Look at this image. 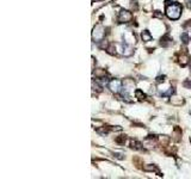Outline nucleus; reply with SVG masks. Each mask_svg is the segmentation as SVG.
Returning a JSON list of instances; mask_svg holds the SVG:
<instances>
[{
  "label": "nucleus",
  "instance_id": "nucleus-18",
  "mask_svg": "<svg viewBox=\"0 0 191 179\" xmlns=\"http://www.w3.org/2000/svg\"><path fill=\"white\" fill-rule=\"evenodd\" d=\"M92 87H93L95 90H97L98 92H100V91H102V87H100L98 84H95V83H92Z\"/></svg>",
  "mask_w": 191,
  "mask_h": 179
},
{
  "label": "nucleus",
  "instance_id": "nucleus-15",
  "mask_svg": "<svg viewBox=\"0 0 191 179\" xmlns=\"http://www.w3.org/2000/svg\"><path fill=\"white\" fill-rule=\"evenodd\" d=\"M130 145H131V146H130L131 148H135V149L141 148V143H140V142H137V141H134V140H131Z\"/></svg>",
  "mask_w": 191,
  "mask_h": 179
},
{
  "label": "nucleus",
  "instance_id": "nucleus-11",
  "mask_svg": "<svg viewBox=\"0 0 191 179\" xmlns=\"http://www.w3.org/2000/svg\"><path fill=\"white\" fill-rule=\"evenodd\" d=\"M135 97H136L139 100H145V99H146V94L143 93L142 90H136V91H135Z\"/></svg>",
  "mask_w": 191,
  "mask_h": 179
},
{
  "label": "nucleus",
  "instance_id": "nucleus-19",
  "mask_svg": "<svg viewBox=\"0 0 191 179\" xmlns=\"http://www.w3.org/2000/svg\"><path fill=\"white\" fill-rule=\"evenodd\" d=\"M154 17H158V18H162V13H160V11H155V12H154Z\"/></svg>",
  "mask_w": 191,
  "mask_h": 179
},
{
  "label": "nucleus",
  "instance_id": "nucleus-14",
  "mask_svg": "<svg viewBox=\"0 0 191 179\" xmlns=\"http://www.w3.org/2000/svg\"><path fill=\"white\" fill-rule=\"evenodd\" d=\"M180 39L183 41V43H188V42H189V39H190L189 33H188V32H183V33H182V36H180Z\"/></svg>",
  "mask_w": 191,
  "mask_h": 179
},
{
  "label": "nucleus",
  "instance_id": "nucleus-21",
  "mask_svg": "<svg viewBox=\"0 0 191 179\" xmlns=\"http://www.w3.org/2000/svg\"><path fill=\"white\" fill-rule=\"evenodd\" d=\"M189 1H191V0H189Z\"/></svg>",
  "mask_w": 191,
  "mask_h": 179
},
{
  "label": "nucleus",
  "instance_id": "nucleus-2",
  "mask_svg": "<svg viewBox=\"0 0 191 179\" xmlns=\"http://www.w3.org/2000/svg\"><path fill=\"white\" fill-rule=\"evenodd\" d=\"M105 37V28L100 24L96 25L92 31V38L95 42H102Z\"/></svg>",
  "mask_w": 191,
  "mask_h": 179
},
{
  "label": "nucleus",
  "instance_id": "nucleus-6",
  "mask_svg": "<svg viewBox=\"0 0 191 179\" xmlns=\"http://www.w3.org/2000/svg\"><path fill=\"white\" fill-rule=\"evenodd\" d=\"M161 46L162 47H168V46H171L172 44V39L170 38V35H165V36H162L161 37Z\"/></svg>",
  "mask_w": 191,
  "mask_h": 179
},
{
  "label": "nucleus",
  "instance_id": "nucleus-5",
  "mask_svg": "<svg viewBox=\"0 0 191 179\" xmlns=\"http://www.w3.org/2000/svg\"><path fill=\"white\" fill-rule=\"evenodd\" d=\"M124 41L127 44H135L136 43V38H135V35L131 32V31H128L124 33Z\"/></svg>",
  "mask_w": 191,
  "mask_h": 179
},
{
  "label": "nucleus",
  "instance_id": "nucleus-9",
  "mask_svg": "<svg viewBox=\"0 0 191 179\" xmlns=\"http://www.w3.org/2000/svg\"><path fill=\"white\" fill-rule=\"evenodd\" d=\"M141 38H142V41L143 42H149V41H152V35H151V32L149 31H143L142 33H141Z\"/></svg>",
  "mask_w": 191,
  "mask_h": 179
},
{
  "label": "nucleus",
  "instance_id": "nucleus-1",
  "mask_svg": "<svg viewBox=\"0 0 191 179\" xmlns=\"http://www.w3.org/2000/svg\"><path fill=\"white\" fill-rule=\"evenodd\" d=\"M165 5H166V8H165L166 16L170 19L177 20L182 16V5L180 4H178V2H171V1L166 0Z\"/></svg>",
  "mask_w": 191,
  "mask_h": 179
},
{
  "label": "nucleus",
  "instance_id": "nucleus-8",
  "mask_svg": "<svg viewBox=\"0 0 191 179\" xmlns=\"http://www.w3.org/2000/svg\"><path fill=\"white\" fill-rule=\"evenodd\" d=\"M93 74L96 75V78L103 79V78H105V75H106V71H105V69H102V68H98V69H96V72Z\"/></svg>",
  "mask_w": 191,
  "mask_h": 179
},
{
  "label": "nucleus",
  "instance_id": "nucleus-10",
  "mask_svg": "<svg viewBox=\"0 0 191 179\" xmlns=\"http://www.w3.org/2000/svg\"><path fill=\"white\" fill-rule=\"evenodd\" d=\"M123 54L126 55V56H130L131 54H133V49H131V47H130V44H124L123 46Z\"/></svg>",
  "mask_w": 191,
  "mask_h": 179
},
{
  "label": "nucleus",
  "instance_id": "nucleus-7",
  "mask_svg": "<svg viewBox=\"0 0 191 179\" xmlns=\"http://www.w3.org/2000/svg\"><path fill=\"white\" fill-rule=\"evenodd\" d=\"M143 171H146V172H157L158 174H160L159 168L155 165H145L143 166Z\"/></svg>",
  "mask_w": 191,
  "mask_h": 179
},
{
  "label": "nucleus",
  "instance_id": "nucleus-16",
  "mask_svg": "<svg viewBox=\"0 0 191 179\" xmlns=\"http://www.w3.org/2000/svg\"><path fill=\"white\" fill-rule=\"evenodd\" d=\"M115 141H116L118 145H124V142H126V136H118V137L115 139Z\"/></svg>",
  "mask_w": 191,
  "mask_h": 179
},
{
  "label": "nucleus",
  "instance_id": "nucleus-12",
  "mask_svg": "<svg viewBox=\"0 0 191 179\" xmlns=\"http://www.w3.org/2000/svg\"><path fill=\"white\" fill-rule=\"evenodd\" d=\"M106 52H108L110 55H115V54H116V47H115V44H114V43H110L109 47L106 48Z\"/></svg>",
  "mask_w": 191,
  "mask_h": 179
},
{
  "label": "nucleus",
  "instance_id": "nucleus-13",
  "mask_svg": "<svg viewBox=\"0 0 191 179\" xmlns=\"http://www.w3.org/2000/svg\"><path fill=\"white\" fill-rule=\"evenodd\" d=\"M179 62H180V64H182L183 67H185V66L189 63V56H188V55H182V56L179 58Z\"/></svg>",
  "mask_w": 191,
  "mask_h": 179
},
{
  "label": "nucleus",
  "instance_id": "nucleus-20",
  "mask_svg": "<svg viewBox=\"0 0 191 179\" xmlns=\"http://www.w3.org/2000/svg\"><path fill=\"white\" fill-rule=\"evenodd\" d=\"M157 80H158L159 83H161V81H164V80H165V77H164V75H162V77L160 75V77H158V79H157Z\"/></svg>",
  "mask_w": 191,
  "mask_h": 179
},
{
  "label": "nucleus",
  "instance_id": "nucleus-17",
  "mask_svg": "<svg viewBox=\"0 0 191 179\" xmlns=\"http://www.w3.org/2000/svg\"><path fill=\"white\" fill-rule=\"evenodd\" d=\"M130 7H131V10H137L139 8V6H137V1H131V4H130Z\"/></svg>",
  "mask_w": 191,
  "mask_h": 179
},
{
  "label": "nucleus",
  "instance_id": "nucleus-4",
  "mask_svg": "<svg viewBox=\"0 0 191 179\" xmlns=\"http://www.w3.org/2000/svg\"><path fill=\"white\" fill-rule=\"evenodd\" d=\"M109 89H110L111 92H114V93H118L121 90L123 89V87H122V81L118 80V79L111 80V81L109 83Z\"/></svg>",
  "mask_w": 191,
  "mask_h": 179
},
{
  "label": "nucleus",
  "instance_id": "nucleus-3",
  "mask_svg": "<svg viewBox=\"0 0 191 179\" xmlns=\"http://www.w3.org/2000/svg\"><path fill=\"white\" fill-rule=\"evenodd\" d=\"M133 19V14L127 11V10H122L120 13H118V17H117V20L120 23H128Z\"/></svg>",
  "mask_w": 191,
  "mask_h": 179
}]
</instances>
